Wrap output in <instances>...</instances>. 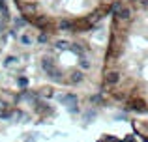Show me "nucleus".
Listing matches in <instances>:
<instances>
[{"label":"nucleus","mask_w":148,"mask_h":142,"mask_svg":"<svg viewBox=\"0 0 148 142\" xmlns=\"http://www.w3.org/2000/svg\"><path fill=\"white\" fill-rule=\"evenodd\" d=\"M13 4L26 24L51 37L88 32L103 17L96 0H13Z\"/></svg>","instance_id":"nucleus-1"},{"label":"nucleus","mask_w":148,"mask_h":142,"mask_svg":"<svg viewBox=\"0 0 148 142\" xmlns=\"http://www.w3.org/2000/svg\"><path fill=\"white\" fill-rule=\"evenodd\" d=\"M139 4H141L143 7H148V0H139Z\"/></svg>","instance_id":"nucleus-2"}]
</instances>
